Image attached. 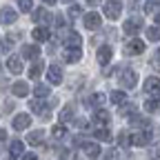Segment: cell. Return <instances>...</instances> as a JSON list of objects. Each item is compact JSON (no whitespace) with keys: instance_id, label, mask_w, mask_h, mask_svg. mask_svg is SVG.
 <instances>
[{"instance_id":"12","label":"cell","mask_w":160,"mask_h":160,"mask_svg":"<svg viewBox=\"0 0 160 160\" xmlns=\"http://www.w3.org/2000/svg\"><path fill=\"white\" fill-rule=\"evenodd\" d=\"M7 67H9L11 73H22V60H20L18 56H11L7 60Z\"/></svg>"},{"instance_id":"32","label":"cell","mask_w":160,"mask_h":160,"mask_svg":"<svg viewBox=\"0 0 160 160\" xmlns=\"http://www.w3.org/2000/svg\"><path fill=\"white\" fill-rule=\"evenodd\" d=\"M18 7L22 9V11H29V9H31V0H20V2H18Z\"/></svg>"},{"instance_id":"24","label":"cell","mask_w":160,"mask_h":160,"mask_svg":"<svg viewBox=\"0 0 160 160\" xmlns=\"http://www.w3.org/2000/svg\"><path fill=\"white\" fill-rule=\"evenodd\" d=\"M125 100H127L125 91H113V93H111V102H113V105H125Z\"/></svg>"},{"instance_id":"22","label":"cell","mask_w":160,"mask_h":160,"mask_svg":"<svg viewBox=\"0 0 160 160\" xmlns=\"http://www.w3.org/2000/svg\"><path fill=\"white\" fill-rule=\"evenodd\" d=\"M96 138L102 140V142H107V140H111V133H109L107 127H100V129H96Z\"/></svg>"},{"instance_id":"39","label":"cell","mask_w":160,"mask_h":160,"mask_svg":"<svg viewBox=\"0 0 160 160\" xmlns=\"http://www.w3.org/2000/svg\"><path fill=\"white\" fill-rule=\"evenodd\" d=\"M7 138V131H2V129H0V140H5Z\"/></svg>"},{"instance_id":"11","label":"cell","mask_w":160,"mask_h":160,"mask_svg":"<svg viewBox=\"0 0 160 160\" xmlns=\"http://www.w3.org/2000/svg\"><path fill=\"white\" fill-rule=\"evenodd\" d=\"M80 42H82V38H80L76 31H69V33H67V38H65L67 49H78V47H80Z\"/></svg>"},{"instance_id":"34","label":"cell","mask_w":160,"mask_h":160,"mask_svg":"<svg viewBox=\"0 0 160 160\" xmlns=\"http://www.w3.org/2000/svg\"><path fill=\"white\" fill-rule=\"evenodd\" d=\"M38 76H40V65H36V67L29 69V78H38Z\"/></svg>"},{"instance_id":"29","label":"cell","mask_w":160,"mask_h":160,"mask_svg":"<svg viewBox=\"0 0 160 160\" xmlns=\"http://www.w3.org/2000/svg\"><path fill=\"white\" fill-rule=\"evenodd\" d=\"M71 116H73V107H71V105L62 107V111H60V120H69Z\"/></svg>"},{"instance_id":"26","label":"cell","mask_w":160,"mask_h":160,"mask_svg":"<svg viewBox=\"0 0 160 160\" xmlns=\"http://www.w3.org/2000/svg\"><path fill=\"white\" fill-rule=\"evenodd\" d=\"M27 140H29V145H40L42 142V131H31Z\"/></svg>"},{"instance_id":"21","label":"cell","mask_w":160,"mask_h":160,"mask_svg":"<svg viewBox=\"0 0 160 160\" xmlns=\"http://www.w3.org/2000/svg\"><path fill=\"white\" fill-rule=\"evenodd\" d=\"M33 20H36V22H40V20L49 22V20H51V13H49V11H45V9H38V11L33 13Z\"/></svg>"},{"instance_id":"9","label":"cell","mask_w":160,"mask_h":160,"mask_svg":"<svg viewBox=\"0 0 160 160\" xmlns=\"http://www.w3.org/2000/svg\"><path fill=\"white\" fill-rule=\"evenodd\" d=\"M29 125H31V118H29L27 113H20V116H16V118H13V129H18V131L27 129Z\"/></svg>"},{"instance_id":"7","label":"cell","mask_w":160,"mask_h":160,"mask_svg":"<svg viewBox=\"0 0 160 160\" xmlns=\"http://www.w3.org/2000/svg\"><path fill=\"white\" fill-rule=\"evenodd\" d=\"M80 147H82V151H85L87 158H91V160L100 158V153H102V151H100V147H98V142H82Z\"/></svg>"},{"instance_id":"18","label":"cell","mask_w":160,"mask_h":160,"mask_svg":"<svg viewBox=\"0 0 160 160\" xmlns=\"http://www.w3.org/2000/svg\"><path fill=\"white\" fill-rule=\"evenodd\" d=\"M38 53H40V49L36 45H25L22 47V58H38Z\"/></svg>"},{"instance_id":"20","label":"cell","mask_w":160,"mask_h":160,"mask_svg":"<svg viewBox=\"0 0 160 160\" xmlns=\"http://www.w3.org/2000/svg\"><path fill=\"white\" fill-rule=\"evenodd\" d=\"M145 89L153 93V98H158V78H147L145 82Z\"/></svg>"},{"instance_id":"33","label":"cell","mask_w":160,"mask_h":160,"mask_svg":"<svg viewBox=\"0 0 160 160\" xmlns=\"http://www.w3.org/2000/svg\"><path fill=\"white\" fill-rule=\"evenodd\" d=\"M91 100H93V105H102V102H105V96H102V93H93Z\"/></svg>"},{"instance_id":"16","label":"cell","mask_w":160,"mask_h":160,"mask_svg":"<svg viewBox=\"0 0 160 160\" xmlns=\"http://www.w3.org/2000/svg\"><path fill=\"white\" fill-rule=\"evenodd\" d=\"M11 91H13V96H18V98H25V96L29 93V85H27V82H13Z\"/></svg>"},{"instance_id":"2","label":"cell","mask_w":160,"mask_h":160,"mask_svg":"<svg viewBox=\"0 0 160 160\" xmlns=\"http://www.w3.org/2000/svg\"><path fill=\"white\" fill-rule=\"evenodd\" d=\"M96 58H98V62H100V65H109V60L113 58V49L107 47V45H102V47L96 51Z\"/></svg>"},{"instance_id":"19","label":"cell","mask_w":160,"mask_h":160,"mask_svg":"<svg viewBox=\"0 0 160 160\" xmlns=\"http://www.w3.org/2000/svg\"><path fill=\"white\" fill-rule=\"evenodd\" d=\"M31 111L33 113H45L47 111V102H45V100H31Z\"/></svg>"},{"instance_id":"30","label":"cell","mask_w":160,"mask_h":160,"mask_svg":"<svg viewBox=\"0 0 160 160\" xmlns=\"http://www.w3.org/2000/svg\"><path fill=\"white\" fill-rule=\"evenodd\" d=\"M147 38H149V40H153V42H158V38H160L158 27H149V29H147Z\"/></svg>"},{"instance_id":"8","label":"cell","mask_w":160,"mask_h":160,"mask_svg":"<svg viewBox=\"0 0 160 160\" xmlns=\"http://www.w3.org/2000/svg\"><path fill=\"white\" fill-rule=\"evenodd\" d=\"M145 51V42L142 40H138V38H131L129 42H127V53L131 56H138V53H142Z\"/></svg>"},{"instance_id":"15","label":"cell","mask_w":160,"mask_h":160,"mask_svg":"<svg viewBox=\"0 0 160 160\" xmlns=\"http://www.w3.org/2000/svg\"><path fill=\"white\" fill-rule=\"evenodd\" d=\"M149 140H151V136L149 133H136L129 142L131 145H136V147H145V145H149Z\"/></svg>"},{"instance_id":"14","label":"cell","mask_w":160,"mask_h":160,"mask_svg":"<svg viewBox=\"0 0 160 160\" xmlns=\"http://www.w3.org/2000/svg\"><path fill=\"white\" fill-rule=\"evenodd\" d=\"M22 153H25V145L20 142V140H13L11 147H9V156H11V158H20Z\"/></svg>"},{"instance_id":"31","label":"cell","mask_w":160,"mask_h":160,"mask_svg":"<svg viewBox=\"0 0 160 160\" xmlns=\"http://www.w3.org/2000/svg\"><path fill=\"white\" fill-rule=\"evenodd\" d=\"M145 109H147V111H158V98L147 100V102H145Z\"/></svg>"},{"instance_id":"25","label":"cell","mask_w":160,"mask_h":160,"mask_svg":"<svg viewBox=\"0 0 160 160\" xmlns=\"http://www.w3.org/2000/svg\"><path fill=\"white\" fill-rule=\"evenodd\" d=\"M96 122H98V125H107V122H109V113H107L105 109L96 111Z\"/></svg>"},{"instance_id":"4","label":"cell","mask_w":160,"mask_h":160,"mask_svg":"<svg viewBox=\"0 0 160 160\" xmlns=\"http://www.w3.org/2000/svg\"><path fill=\"white\" fill-rule=\"evenodd\" d=\"M100 25H102V18H100V13L89 11V13L85 16V27H87V29H100Z\"/></svg>"},{"instance_id":"3","label":"cell","mask_w":160,"mask_h":160,"mask_svg":"<svg viewBox=\"0 0 160 160\" xmlns=\"http://www.w3.org/2000/svg\"><path fill=\"white\" fill-rule=\"evenodd\" d=\"M16 20H18V13L11 7H2V9H0V22H2V25H13Z\"/></svg>"},{"instance_id":"36","label":"cell","mask_w":160,"mask_h":160,"mask_svg":"<svg viewBox=\"0 0 160 160\" xmlns=\"http://www.w3.org/2000/svg\"><path fill=\"white\" fill-rule=\"evenodd\" d=\"M22 160H38L36 153H22Z\"/></svg>"},{"instance_id":"37","label":"cell","mask_w":160,"mask_h":160,"mask_svg":"<svg viewBox=\"0 0 160 160\" xmlns=\"http://www.w3.org/2000/svg\"><path fill=\"white\" fill-rule=\"evenodd\" d=\"M118 140H120V145H129V138H127L125 133H120V138H118Z\"/></svg>"},{"instance_id":"27","label":"cell","mask_w":160,"mask_h":160,"mask_svg":"<svg viewBox=\"0 0 160 160\" xmlns=\"http://www.w3.org/2000/svg\"><path fill=\"white\" fill-rule=\"evenodd\" d=\"M131 127H149V120L147 118H140V116H133L131 118Z\"/></svg>"},{"instance_id":"13","label":"cell","mask_w":160,"mask_h":160,"mask_svg":"<svg viewBox=\"0 0 160 160\" xmlns=\"http://www.w3.org/2000/svg\"><path fill=\"white\" fill-rule=\"evenodd\" d=\"M31 36H33L36 42H45V40H49V29L47 27H36L31 31Z\"/></svg>"},{"instance_id":"35","label":"cell","mask_w":160,"mask_h":160,"mask_svg":"<svg viewBox=\"0 0 160 160\" xmlns=\"http://www.w3.org/2000/svg\"><path fill=\"white\" fill-rule=\"evenodd\" d=\"M105 158H107V160H118V149H109Z\"/></svg>"},{"instance_id":"23","label":"cell","mask_w":160,"mask_h":160,"mask_svg":"<svg viewBox=\"0 0 160 160\" xmlns=\"http://www.w3.org/2000/svg\"><path fill=\"white\" fill-rule=\"evenodd\" d=\"M33 93H36L38 100H40V98H47V96H49V87H47V85H36Z\"/></svg>"},{"instance_id":"10","label":"cell","mask_w":160,"mask_h":160,"mask_svg":"<svg viewBox=\"0 0 160 160\" xmlns=\"http://www.w3.org/2000/svg\"><path fill=\"white\" fill-rule=\"evenodd\" d=\"M122 29H125V33H127V36H136V33L140 31V20H138V18H129L127 22H125V27H122Z\"/></svg>"},{"instance_id":"28","label":"cell","mask_w":160,"mask_h":160,"mask_svg":"<svg viewBox=\"0 0 160 160\" xmlns=\"http://www.w3.org/2000/svg\"><path fill=\"white\" fill-rule=\"evenodd\" d=\"M51 133H53V138H65V136H67V129H65L62 125H56V127L51 129Z\"/></svg>"},{"instance_id":"6","label":"cell","mask_w":160,"mask_h":160,"mask_svg":"<svg viewBox=\"0 0 160 160\" xmlns=\"http://www.w3.org/2000/svg\"><path fill=\"white\" fill-rule=\"evenodd\" d=\"M102 9H105V16H107V18L116 20V18L120 16V9H122V5H120V2H105Z\"/></svg>"},{"instance_id":"1","label":"cell","mask_w":160,"mask_h":160,"mask_svg":"<svg viewBox=\"0 0 160 160\" xmlns=\"http://www.w3.org/2000/svg\"><path fill=\"white\" fill-rule=\"evenodd\" d=\"M136 80H138V76L131 69H125L122 73H120V82H122V87H127V89H133L136 87Z\"/></svg>"},{"instance_id":"38","label":"cell","mask_w":160,"mask_h":160,"mask_svg":"<svg viewBox=\"0 0 160 160\" xmlns=\"http://www.w3.org/2000/svg\"><path fill=\"white\" fill-rule=\"evenodd\" d=\"M56 22H58V27H62V25H65V18H62V16H58V18H56Z\"/></svg>"},{"instance_id":"5","label":"cell","mask_w":160,"mask_h":160,"mask_svg":"<svg viewBox=\"0 0 160 160\" xmlns=\"http://www.w3.org/2000/svg\"><path fill=\"white\" fill-rule=\"evenodd\" d=\"M47 80H49L51 85H60V80H62V71H60L58 65H49V69H47Z\"/></svg>"},{"instance_id":"17","label":"cell","mask_w":160,"mask_h":160,"mask_svg":"<svg viewBox=\"0 0 160 160\" xmlns=\"http://www.w3.org/2000/svg\"><path fill=\"white\" fill-rule=\"evenodd\" d=\"M80 58H82V53H80V49H67V51H65V60H67L69 65L78 62Z\"/></svg>"}]
</instances>
